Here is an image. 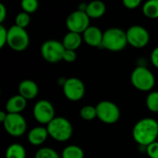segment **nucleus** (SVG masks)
<instances>
[{
    "mask_svg": "<svg viewBox=\"0 0 158 158\" xmlns=\"http://www.w3.org/2000/svg\"><path fill=\"white\" fill-rule=\"evenodd\" d=\"M18 92L19 94H20L26 100H33L39 94V87L34 81L23 80L18 86Z\"/></svg>",
    "mask_w": 158,
    "mask_h": 158,
    "instance_id": "nucleus-14",
    "label": "nucleus"
},
{
    "mask_svg": "<svg viewBox=\"0 0 158 158\" xmlns=\"http://www.w3.org/2000/svg\"><path fill=\"white\" fill-rule=\"evenodd\" d=\"M143 13L146 18L158 19V0H148L143 6Z\"/></svg>",
    "mask_w": 158,
    "mask_h": 158,
    "instance_id": "nucleus-21",
    "label": "nucleus"
},
{
    "mask_svg": "<svg viewBox=\"0 0 158 158\" xmlns=\"http://www.w3.org/2000/svg\"><path fill=\"white\" fill-rule=\"evenodd\" d=\"M6 44L16 52H22L26 50L30 44V36L27 31L15 24L11 26L7 31Z\"/></svg>",
    "mask_w": 158,
    "mask_h": 158,
    "instance_id": "nucleus-5",
    "label": "nucleus"
},
{
    "mask_svg": "<svg viewBox=\"0 0 158 158\" xmlns=\"http://www.w3.org/2000/svg\"><path fill=\"white\" fill-rule=\"evenodd\" d=\"M32 116L38 123L47 125L56 118V110L50 101L42 99L34 104L32 108Z\"/></svg>",
    "mask_w": 158,
    "mask_h": 158,
    "instance_id": "nucleus-8",
    "label": "nucleus"
},
{
    "mask_svg": "<svg viewBox=\"0 0 158 158\" xmlns=\"http://www.w3.org/2000/svg\"><path fill=\"white\" fill-rule=\"evenodd\" d=\"M60 156L61 158H84V152L81 147L70 144L62 150Z\"/></svg>",
    "mask_w": 158,
    "mask_h": 158,
    "instance_id": "nucleus-20",
    "label": "nucleus"
},
{
    "mask_svg": "<svg viewBox=\"0 0 158 158\" xmlns=\"http://www.w3.org/2000/svg\"><path fill=\"white\" fill-rule=\"evenodd\" d=\"M31 22V17L30 14L24 11H21L19 13H18V15L15 18V25H17L18 27L20 28H27L28 25Z\"/></svg>",
    "mask_w": 158,
    "mask_h": 158,
    "instance_id": "nucleus-25",
    "label": "nucleus"
},
{
    "mask_svg": "<svg viewBox=\"0 0 158 158\" xmlns=\"http://www.w3.org/2000/svg\"><path fill=\"white\" fill-rule=\"evenodd\" d=\"M127 44V34L122 29L113 27L104 31L102 46L105 49L111 52H119L122 51Z\"/></svg>",
    "mask_w": 158,
    "mask_h": 158,
    "instance_id": "nucleus-3",
    "label": "nucleus"
},
{
    "mask_svg": "<svg viewBox=\"0 0 158 158\" xmlns=\"http://www.w3.org/2000/svg\"><path fill=\"white\" fill-rule=\"evenodd\" d=\"M5 131L12 137H20L27 131V121L21 114H7L6 118L2 123Z\"/></svg>",
    "mask_w": 158,
    "mask_h": 158,
    "instance_id": "nucleus-10",
    "label": "nucleus"
},
{
    "mask_svg": "<svg viewBox=\"0 0 158 158\" xmlns=\"http://www.w3.org/2000/svg\"><path fill=\"white\" fill-rule=\"evenodd\" d=\"M132 138L139 146L146 148L157 141L158 122L153 118H144L138 120L132 129Z\"/></svg>",
    "mask_w": 158,
    "mask_h": 158,
    "instance_id": "nucleus-1",
    "label": "nucleus"
},
{
    "mask_svg": "<svg viewBox=\"0 0 158 158\" xmlns=\"http://www.w3.org/2000/svg\"><path fill=\"white\" fill-rule=\"evenodd\" d=\"M20 6L22 8V11L31 14L38 9L39 2L38 0H21Z\"/></svg>",
    "mask_w": 158,
    "mask_h": 158,
    "instance_id": "nucleus-26",
    "label": "nucleus"
},
{
    "mask_svg": "<svg viewBox=\"0 0 158 158\" xmlns=\"http://www.w3.org/2000/svg\"><path fill=\"white\" fill-rule=\"evenodd\" d=\"M131 82L138 91L151 92L156 84V77L149 69L139 66L132 70L131 74Z\"/></svg>",
    "mask_w": 158,
    "mask_h": 158,
    "instance_id": "nucleus-4",
    "label": "nucleus"
},
{
    "mask_svg": "<svg viewBox=\"0 0 158 158\" xmlns=\"http://www.w3.org/2000/svg\"><path fill=\"white\" fill-rule=\"evenodd\" d=\"M34 158H61V156L51 147H42L37 150Z\"/></svg>",
    "mask_w": 158,
    "mask_h": 158,
    "instance_id": "nucleus-24",
    "label": "nucleus"
},
{
    "mask_svg": "<svg viewBox=\"0 0 158 158\" xmlns=\"http://www.w3.org/2000/svg\"><path fill=\"white\" fill-rule=\"evenodd\" d=\"M82 42V34L73 31H69L68 33H66L62 40V44L66 49L74 51H76L81 45Z\"/></svg>",
    "mask_w": 158,
    "mask_h": 158,
    "instance_id": "nucleus-18",
    "label": "nucleus"
},
{
    "mask_svg": "<svg viewBox=\"0 0 158 158\" xmlns=\"http://www.w3.org/2000/svg\"><path fill=\"white\" fill-rule=\"evenodd\" d=\"M80 116L83 120L91 121L97 118V112H96V106L88 105L84 106L80 110Z\"/></svg>",
    "mask_w": 158,
    "mask_h": 158,
    "instance_id": "nucleus-23",
    "label": "nucleus"
},
{
    "mask_svg": "<svg viewBox=\"0 0 158 158\" xmlns=\"http://www.w3.org/2000/svg\"><path fill=\"white\" fill-rule=\"evenodd\" d=\"M104 32L96 26H89L82 33L83 42L92 47L102 46Z\"/></svg>",
    "mask_w": 158,
    "mask_h": 158,
    "instance_id": "nucleus-13",
    "label": "nucleus"
},
{
    "mask_svg": "<svg viewBox=\"0 0 158 158\" xmlns=\"http://www.w3.org/2000/svg\"><path fill=\"white\" fill-rule=\"evenodd\" d=\"M62 91L69 101L79 102L85 94V85L81 79L71 77L66 79V81L62 86Z\"/></svg>",
    "mask_w": 158,
    "mask_h": 158,
    "instance_id": "nucleus-9",
    "label": "nucleus"
},
{
    "mask_svg": "<svg viewBox=\"0 0 158 158\" xmlns=\"http://www.w3.org/2000/svg\"><path fill=\"white\" fill-rule=\"evenodd\" d=\"M76 59H77L76 51H74V50H69V49H66V50H65V53H64V55H63V60H64L65 62L72 63V62H74Z\"/></svg>",
    "mask_w": 158,
    "mask_h": 158,
    "instance_id": "nucleus-28",
    "label": "nucleus"
},
{
    "mask_svg": "<svg viewBox=\"0 0 158 158\" xmlns=\"http://www.w3.org/2000/svg\"><path fill=\"white\" fill-rule=\"evenodd\" d=\"M5 158H26V150L22 144L12 143L6 148Z\"/></svg>",
    "mask_w": 158,
    "mask_h": 158,
    "instance_id": "nucleus-19",
    "label": "nucleus"
},
{
    "mask_svg": "<svg viewBox=\"0 0 158 158\" xmlns=\"http://www.w3.org/2000/svg\"><path fill=\"white\" fill-rule=\"evenodd\" d=\"M145 153L149 158H158V141L148 145L145 149Z\"/></svg>",
    "mask_w": 158,
    "mask_h": 158,
    "instance_id": "nucleus-27",
    "label": "nucleus"
},
{
    "mask_svg": "<svg viewBox=\"0 0 158 158\" xmlns=\"http://www.w3.org/2000/svg\"><path fill=\"white\" fill-rule=\"evenodd\" d=\"M66 48L62 42L56 40H48L43 43L41 46L42 57L49 63H57L63 60V55Z\"/></svg>",
    "mask_w": 158,
    "mask_h": 158,
    "instance_id": "nucleus-7",
    "label": "nucleus"
},
{
    "mask_svg": "<svg viewBox=\"0 0 158 158\" xmlns=\"http://www.w3.org/2000/svg\"><path fill=\"white\" fill-rule=\"evenodd\" d=\"M90 17L86 14L85 11L78 9L71 12L66 20L67 28L69 31H73L82 34L84 31L91 26L90 25Z\"/></svg>",
    "mask_w": 158,
    "mask_h": 158,
    "instance_id": "nucleus-12",
    "label": "nucleus"
},
{
    "mask_svg": "<svg viewBox=\"0 0 158 158\" xmlns=\"http://www.w3.org/2000/svg\"><path fill=\"white\" fill-rule=\"evenodd\" d=\"M106 4L101 0H93L86 6L85 12L90 19H99L106 13Z\"/></svg>",
    "mask_w": 158,
    "mask_h": 158,
    "instance_id": "nucleus-17",
    "label": "nucleus"
},
{
    "mask_svg": "<svg viewBox=\"0 0 158 158\" xmlns=\"http://www.w3.org/2000/svg\"><path fill=\"white\" fill-rule=\"evenodd\" d=\"M127 40L128 44L135 48H143L145 47L150 41L149 31L141 25H132L127 31Z\"/></svg>",
    "mask_w": 158,
    "mask_h": 158,
    "instance_id": "nucleus-11",
    "label": "nucleus"
},
{
    "mask_svg": "<svg viewBox=\"0 0 158 158\" xmlns=\"http://www.w3.org/2000/svg\"><path fill=\"white\" fill-rule=\"evenodd\" d=\"M97 118L104 124L112 125L120 118V109L115 103L103 100L96 105Z\"/></svg>",
    "mask_w": 158,
    "mask_h": 158,
    "instance_id": "nucleus-6",
    "label": "nucleus"
},
{
    "mask_svg": "<svg viewBox=\"0 0 158 158\" xmlns=\"http://www.w3.org/2000/svg\"><path fill=\"white\" fill-rule=\"evenodd\" d=\"M46 129L51 137L56 142H68L73 135V126L71 122L64 117H56L46 125Z\"/></svg>",
    "mask_w": 158,
    "mask_h": 158,
    "instance_id": "nucleus-2",
    "label": "nucleus"
},
{
    "mask_svg": "<svg viewBox=\"0 0 158 158\" xmlns=\"http://www.w3.org/2000/svg\"><path fill=\"white\" fill-rule=\"evenodd\" d=\"M7 31L4 25H0V48H3L7 44Z\"/></svg>",
    "mask_w": 158,
    "mask_h": 158,
    "instance_id": "nucleus-29",
    "label": "nucleus"
},
{
    "mask_svg": "<svg viewBox=\"0 0 158 158\" xmlns=\"http://www.w3.org/2000/svg\"><path fill=\"white\" fill-rule=\"evenodd\" d=\"M142 0H122L123 6L128 9H135L140 6Z\"/></svg>",
    "mask_w": 158,
    "mask_h": 158,
    "instance_id": "nucleus-30",
    "label": "nucleus"
},
{
    "mask_svg": "<svg viewBox=\"0 0 158 158\" xmlns=\"http://www.w3.org/2000/svg\"><path fill=\"white\" fill-rule=\"evenodd\" d=\"M7 112L5 110V111H0V122L1 123H3L4 121H5V119L6 118V117H7Z\"/></svg>",
    "mask_w": 158,
    "mask_h": 158,
    "instance_id": "nucleus-33",
    "label": "nucleus"
},
{
    "mask_svg": "<svg viewBox=\"0 0 158 158\" xmlns=\"http://www.w3.org/2000/svg\"><path fill=\"white\" fill-rule=\"evenodd\" d=\"M146 107L153 113H158V92L152 91L148 94L145 100Z\"/></svg>",
    "mask_w": 158,
    "mask_h": 158,
    "instance_id": "nucleus-22",
    "label": "nucleus"
},
{
    "mask_svg": "<svg viewBox=\"0 0 158 158\" xmlns=\"http://www.w3.org/2000/svg\"><path fill=\"white\" fill-rule=\"evenodd\" d=\"M28 100L22 97L20 94L11 96L6 103V111L9 114H20L25 110Z\"/></svg>",
    "mask_w": 158,
    "mask_h": 158,
    "instance_id": "nucleus-16",
    "label": "nucleus"
},
{
    "mask_svg": "<svg viewBox=\"0 0 158 158\" xmlns=\"http://www.w3.org/2000/svg\"><path fill=\"white\" fill-rule=\"evenodd\" d=\"M151 62L155 68L158 69V46H156L151 53Z\"/></svg>",
    "mask_w": 158,
    "mask_h": 158,
    "instance_id": "nucleus-31",
    "label": "nucleus"
},
{
    "mask_svg": "<svg viewBox=\"0 0 158 158\" xmlns=\"http://www.w3.org/2000/svg\"><path fill=\"white\" fill-rule=\"evenodd\" d=\"M48 137H49L48 131L46 127H43V126L32 128L27 135L28 142L30 143V144L33 146H41L46 142Z\"/></svg>",
    "mask_w": 158,
    "mask_h": 158,
    "instance_id": "nucleus-15",
    "label": "nucleus"
},
{
    "mask_svg": "<svg viewBox=\"0 0 158 158\" xmlns=\"http://www.w3.org/2000/svg\"><path fill=\"white\" fill-rule=\"evenodd\" d=\"M6 14H7V11H6V6L1 3L0 4V22H4L6 17Z\"/></svg>",
    "mask_w": 158,
    "mask_h": 158,
    "instance_id": "nucleus-32",
    "label": "nucleus"
}]
</instances>
